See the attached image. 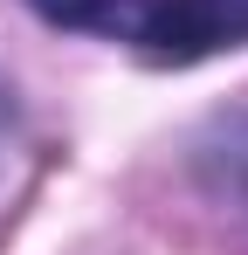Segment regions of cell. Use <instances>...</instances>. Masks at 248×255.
Masks as SVG:
<instances>
[{"label": "cell", "instance_id": "6da1fadb", "mask_svg": "<svg viewBox=\"0 0 248 255\" xmlns=\"http://www.w3.org/2000/svg\"><path fill=\"white\" fill-rule=\"evenodd\" d=\"M41 21L131 42L159 62H200L214 48L248 42V0H28Z\"/></svg>", "mask_w": 248, "mask_h": 255}]
</instances>
